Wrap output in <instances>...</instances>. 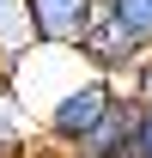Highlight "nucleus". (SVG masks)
<instances>
[{
  "label": "nucleus",
  "instance_id": "4",
  "mask_svg": "<svg viewBox=\"0 0 152 158\" xmlns=\"http://www.w3.org/2000/svg\"><path fill=\"white\" fill-rule=\"evenodd\" d=\"M134 128H140V98H134V91H116V103L103 110V122H97L67 158H128Z\"/></svg>",
  "mask_w": 152,
  "mask_h": 158
},
{
  "label": "nucleus",
  "instance_id": "1",
  "mask_svg": "<svg viewBox=\"0 0 152 158\" xmlns=\"http://www.w3.org/2000/svg\"><path fill=\"white\" fill-rule=\"evenodd\" d=\"M116 91H122V85H116L110 73H97V67H91L85 79H67L55 98L43 103V134L55 140L61 152H73L79 140H85L97 122H103V110L116 103Z\"/></svg>",
  "mask_w": 152,
  "mask_h": 158
},
{
  "label": "nucleus",
  "instance_id": "5",
  "mask_svg": "<svg viewBox=\"0 0 152 158\" xmlns=\"http://www.w3.org/2000/svg\"><path fill=\"white\" fill-rule=\"evenodd\" d=\"M110 12H122L140 37H152V0H110Z\"/></svg>",
  "mask_w": 152,
  "mask_h": 158
},
{
  "label": "nucleus",
  "instance_id": "2",
  "mask_svg": "<svg viewBox=\"0 0 152 158\" xmlns=\"http://www.w3.org/2000/svg\"><path fill=\"white\" fill-rule=\"evenodd\" d=\"M146 55H152V37H140V31H134L122 12H110V6H103L97 24L79 37V61H91L97 73H110V79L116 73H140Z\"/></svg>",
  "mask_w": 152,
  "mask_h": 158
},
{
  "label": "nucleus",
  "instance_id": "3",
  "mask_svg": "<svg viewBox=\"0 0 152 158\" xmlns=\"http://www.w3.org/2000/svg\"><path fill=\"white\" fill-rule=\"evenodd\" d=\"M103 6H110V0H24L37 43H55V49H79V37L97 24Z\"/></svg>",
  "mask_w": 152,
  "mask_h": 158
}]
</instances>
